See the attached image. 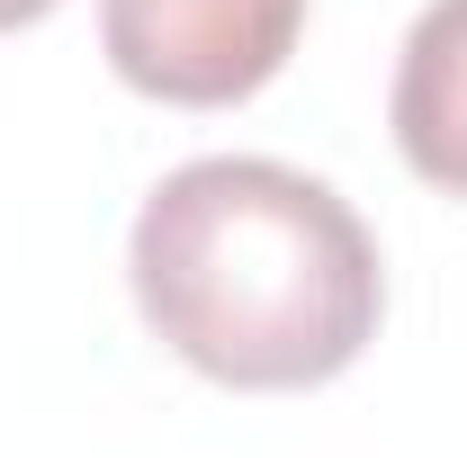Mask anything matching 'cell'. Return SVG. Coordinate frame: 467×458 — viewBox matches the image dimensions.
<instances>
[{
    "label": "cell",
    "mask_w": 467,
    "mask_h": 458,
    "mask_svg": "<svg viewBox=\"0 0 467 458\" xmlns=\"http://www.w3.org/2000/svg\"><path fill=\"white\" fill-rule=\"evenodd\" d=\"M306 0H99L117 81L162 109H234L288 63Z\"/></svg>",
    "instance_id": "cell-2"
},
{
    "label": "cell",
    "mask_w": 467,
    "mask_h": 458,
    "mask_svg": "<svg viewBox=\"0 0 467 458\" xmlns=\"http://www.w3.org/2000/svg\"><path fill=\"white\" fill-rule=\"evenodd\" d=\"M387 126H396V153L431 189L467 198V0H431L405 27Z\"/></svg>",
    "instance_id": "cell-3"
},
{
    "label": "cell",
    "mask_w": 467,
    "mask_h": 458,
    "mask_svg": "<svg viewBox=\"0 0 467 458\" xmlns=\"http://www.w3.org/2000/svg\"><path fill=\"white\" fill-rule=\"evenodd\" d=\"M46 9H55V0H0V36H9V27H36Z\"/></svg>",
    "instance_id": "cell-4"
},
{
    "label": "cell",
    "mask_w": 467,
    "mask_h": 458,
    "mask_svg": "<svg viewBox=\"0 0 467 458\" xmlns=\"http://www.w3.org/2000/svg\"><path fill=\"white\" fill-rule=\"evenodd\" d=\"M126 279L144 324L198 378L252 396L342 378L378 342L387 306L378 243L350 216V198L261 153L180 162L135 207Z\"/></svg>",
    "instance_id": "cell-1"
}]
</instances>
